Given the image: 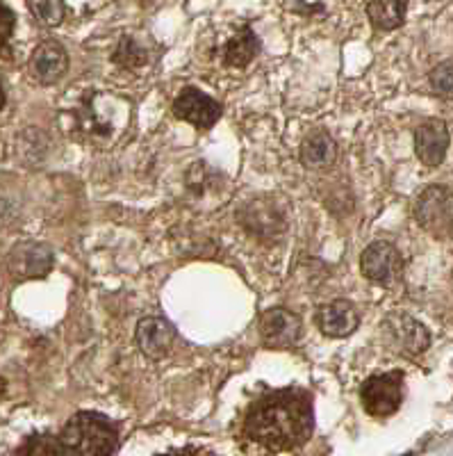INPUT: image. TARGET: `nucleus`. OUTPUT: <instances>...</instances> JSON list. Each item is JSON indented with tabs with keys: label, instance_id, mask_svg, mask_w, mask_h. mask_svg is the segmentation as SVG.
Wrapping results in <instances>:
<instances>
[{
	"label": "nucleus",
	"instance_id": "obj_1",
	"mask_svg": "<svg viewBox=\"0 0 453 456\" xmlns=\"http://www.w3.org/2000/svg\"><path fill=\"white\" fill-rule=\"evenodd\" d=\"M244 431L267 452H289L305 445L314 431L312 395L303 388L269 390L248 406Z\"/></svg>",
	"mask_w": 453,
	"mask_h": 456
},
{
	"label": "nucleus",
	"instance_id": "obj_2",
	"mask_svg": "<svg viewBox=\"0 0 453 456\" xmlns=\"http://www.w3.org/2000/svg\"><path fill=\"white\" fill-rule=\"evenodd\" d=\"M60 456H108L119 450V425L96 411L76 413L55 436Z\"/></svg>",
	"mask_w": 453,
	"mask_h": 456
},
{
	"label": "nucleus",
	"instance_id": "obj_3",
	"mask_svg": "<svg viewBox=\"0 0 453 456\" xmlns=\"http://www.w3.org/2000/svg\"><path fill=\"white\" fill-rule=\"evenodd\" d=\"M415 219L433 238H447L453 231V192L444 185H431L415 203Z\"/></svg>",
	"mask_w": 453,
	"mask_h": 456
},
{
	"label": "nucleus",
	"instance_id": "obj_4",
	"mask_svg": "<svg viewBox=\"0 0 453 456\" xmlns=\"http://www.w3.org/2000/svg\"><path fill=\"white\" fill-rule=\"evenodd\" d=\"M362 409L374 418H390L401 409L403 372H385L369 377L360 386Z\"/></svg>",
	"mask_w": 453,
	"mask_h": 456
},
{
	"label": "nucleus",
	"instance_id": "obj_5",
	"mask_svg": "<svg viewBox=\"0 0 453 456\" xmlns=\"http://www.w3.org/2000/svg\"><path fill=\"white\" fill-rule=\"evenodd\" d=\"M360 272L367 281L378 285H392L401 279L403 258L401 251L392 242L376 240L360 256Z\"/></svg>",
	"mask_w": 453,
	"mask_h": 456
},
{
	"label": "nucleus",
	"instance_id": "obj_6",
	"mask_svg": "<svg viewBox=\"0 0 453 456\" xmlns=\"http://www.w3.org/2000/svg\"><path fill=\"white\" fill-rule=\"evenodd\" d=\"M174 114L175 119L187 121L194 128L210 130L216 121L222 119L223 108L222 103H216L214 99H210L201 89L185 87L178 94V99L174 101Z\"/></svg>",
	"mask_w": 453,
	"mask_h": 456
},
{
	"label": "nucleus",
	"instance_id": "obj_7",
	"mask_svg": "<svg viewBox=\"0 0 453 456\" xmlns=\"http://www.w3.org/2000/svg\"><path fill=\"white\" fill-rule=\"evenodd\" d=\"M239 222L253 235L267 240H279L287 231V219L279 203L271 199H255L239 210Z\"/></svg>",
	"mask_w": 453,
	"mask_h": 456
},
{
	"label": "nucleus",
	"instance_id": "obj_8",
	"mask_svg": "<svg viewBox=\"0 0 453 456\" xmlns=\"http://www.w3.org/2000/svg\"><path fill=\"white\" fill-rule=\"evenodd\" d=\"M260 336L271 349H289L303 336V322L287 308H271L260 320Z\"/></svg>",
	"mask_w": 453,
	"mask_h": 456
},
{
	"label": "nucleus",
	"instance_id": "obj_9",
	"mask_svg": "<svg viewBox=\"0 0 453 456\" xmlns=\"http://www.w3.org/2000/svg\"><path fill=\"white\" fill-rule=\"evenodd\" d=\"M134 340L140 345L142 354L153 361L169 356L175 342V329L171 327L165 317H144L137 324Z\"/></svg>",
	"mask_w": 453,
	"mask_h": 456
},
{
	"label": "nucleus",
	"instance_id": "obj_10",
	"mask_svg": "<svg viewBox=\"0 0 453 456\" xmlns=\"http://www.w3.org/2000/svg\"><path fill=\"white\" fill-rule=\"evenodd\" d=\"M449 128L444 121L431 119L415 130V153L426 167L442 165L449 151Z\"/></svg>",
	"mask_w": 453,
	"mask_h": 456
},
{
	"label": "nucleus",
	"instance_id": "obj_11",
	"mask_svg": "<svg viewBox=\"0 0 453 456\" xmlns=\"http://www.w3.org/2000/svg\"><path fill=\"white\" fill-rule=\"evenodd\" d=\"M385 331L410 356L424 354L428 345H431V333L426 331V327H424L422 322L415 320V317L406 315V313H394V315L387 317Z\"/></svg>",
	"mask_w": 453,
	"mask_h": 456
},
{
	"label": "nucleus",
	"instance_id": "obj_12",
	"mask_svg": "<svg viewBox=\"0 0 453 456\" xmlns=\"http://www.w3.org/2000/svg\"><path fill=\"white\" fill-rule=\"evenodd\" d=\"M51 267L53 254L44 244L23 242L10 254V272L16 279H44Z\"/></svg>",
	"mask_w": 453,
	"mask_h": 456
},
{
	"label": "nucleus",
	"instance_id": "obj_13",
	"mask_svg": "<svg viewBox=\"0 0 453 456\" xmlns=\"http://www.w3.org/2000/svg\"><path fill=\"white\" fill-rule=\"evenodd\" d=\"M69 69V55L60 44L44 42L30 57V73L36 83L53 85L62 78Z\"/></svg>",
	"mask_w": 453,
	"mask_h": 456
},
{
	"label": "nucleus",
	"instance_id": "obj_14",
	"mask_svg": "<svg viewBox=\"0 0 453 456\" xmlns=\"http://www.w3.org/2000/svg\"><path fill=\"white\" fill-rule=\"evenodd\" d=\"M360 324V313L351 301L337 299L317 313V327L328 338H349Z\"/></svg>",
	"mask_w": 453,
	"mask_h": 456
},
{
	"label": "nucleus",
	"instance_id": "obj_15",
	"mask_svg": "<svg viewBox=\"0 0 453 456\" xmlns=\"http://www.w3.org/2000/svg\"><path fill=\"white\" fill-rule=\"evenodd\" d=\"M335 158H337V146L326 130H314L301 144L299 160L308 169H324L333 165Z\"/></svg>",
	"mask_w": 453,
	"mask_h": 456
},
{
	"label": "nucleus",
	"instance_id": "obj_16",
	"mask_svg": "<svg viewBox=\"0 0 453 456\" xmlns=\"http://www.w3.org/2000/svg\"><path fill=\"white\" fill-rule=\"evenodd\" d=\"M260 53V39L251 28H242L238 35L232 37L231 42L223 48V64L226 67L244 69L258 57Z\"/></svg>",
	"mask_w": 453,
	"mask_h": 456
},
{
	"label": "nucleus",
	"instance_id": "obj_17",
	"mask_svg": "<svg viewBox=\"0 0 453 456\" xmlns=\"http://www.w3.org/2000/svg\"><path fill=\"white\" fill-rule=\"evenodd\" d=\"M408 0H371L367 5V16L376 30H397L406 21Z\"/></svg>",
	"mask_w": 453,
	"mask_h": 456
},
{
	"label": "nucleus",
	"instance_id": "obj_18",
	"mask_svg": "<svg viewBox=\"0 0 453 456\" xmlns=\"http://www.w3.org/2000/svg\"><path fill=\"white\" fill-rule=\"evenodd\" d=\"M28 7H30L36 21L51 28L60 26L64 21V14H67L62 0H28Z\"/></svg>",
	"mask_w": 453,
	"mask_h": 456
},
{
	"label": "nucleus",
	"instance_id": "obj_19",
	"mask_svg": "<svg viewBox=\"0 0 453 456\" xmlns=\"http://www.w3.org/2000/svg\"><path fill=\"white\" fill-rule=\"evenodd\" d=\"M114 64H119L124 69H137L146 62V53L142 51L140 44L134 42L133 37H124L112 55Z\"/></svg>",
	"mask_w": 453,
	"mask_h": 456
},
{
	"label": "nucleus",
	"instance_id": "obj_20",
	"mask_svg": "<svg viewBox=\"0 0 453 456\" xmlns=\"http://www.w3.org/2000/svg\"><path fill=\"white\" fill-rule=\"evenodd\" d=\"M431 87L442 99H453V60L438 64V67L433 69Z\"/></svg>",
	"mask_w": 453,
	"mask_h": 456
},
{
	"label": "nucleus",
	"instance_id": "obj_21",
	"mask_svg": "<svg viewBox=\"0 0 453 456\" xmlns=\"http://www.w3.org/2000/svg\"><path fill=\"white\" fill-rule=\"evenodd\" d=\"M16 454H36V456H48L55 454L60 456V445H57L55 436H32L28 438L26 445L16 450Z\"/></svg>",
	"mask_w": 453,
	"mask_h": 456
},
{
	"label": "nucleus",
	"instance_id": "obj_22",
	"mask_svg": "<svg viewBox=\"0 0 453 456\" xmlns=\"http://www.w3.org/2000/svg\"><path fill=\"white\" fill-rule=\"evenodd\" d=\"M14 26H16V16L10 7L0 5V53L5 51L7 42L14 35Z\"/></svg>",
	"mask_w": 453,
	"mask_h": 456
},
{
	"label": "nucleus",
	"instance_id": "obj_23",
	"mask_svg": "<svg viewBox=\"0 0 453 456\" xmlns=\"http://www.w3.org/2000/svg\"><path fill=\"white\" fill-rule=\"evenodd\" d=\"M3 105H5V89L0 85V110H3Z\"/></svg>",
	"mask_w": 453,
	"mask_h": 456
},
{
	"label": "nucleus",
	"instance_id": "obj_24",
	"mask_svg": "<svg viewBox=\"0 0 453 456\" xmlns=\"http://www.w3.org/2000/svg\"><path fill=\"white\" fill-rule=\"evenodd\" d=\"M3 395H5V381L0 379V399H3Z\"/></svg>",
	"mask_w": 453,
	"mask_h": 456
}]
</instances>
